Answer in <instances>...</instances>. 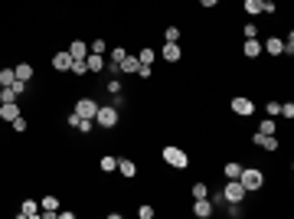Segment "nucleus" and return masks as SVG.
<instances>
[{"label":"nucleus","instance_id":"f257e3e1","mask_svg":"<svg viewBox=\"0 0 294 219\" xmlns=\"http://www.w3.org/2000/svg\"><path fill=\"white\" fill-rule=\"evenodd\" d=\"M160 157H164V163H170V167H177V170L190 167V154H186L183 147H177V144H164L160 147Z\"/></svg>","mask_w":294,"mask_h":219},{"label":"nucleus","instance_id":"f03ea898","mask_svg":"<svg viewBox=\"0 0 294 219\" xmlns=\"http://www.w3.org/2000/svg\"><path fill=\"white\" fill-rule=\"evenodd\" d=\"M235 180L245 187V193H258V190L265 187V174L258 167H242V174L235 177Z\"/></svg>","mask_w":294,"mask_h":219},{"label":"nucleus","instance_id":"7ed1b4c3","mask_svg":"<svg viewBox=\"0 0 294 219\" xmlns=\"http://www.w3.org/2000/svg\"><path fill=\"white\" fill-rule=\"evenodd\" d=\"M118 121H121V112H118V105H98L95 125L102 128V131H108V128H118Z\"/></svg>","mask_w":294,"mask_h":219},{"label":"nucleus","instance_id":"20e7f679","mask_svg":"<svg viewBox=\"0 0 294 219\" xmlns=\"http://www.w3.org/2000/svg\"><path fill=\"white\" fill-rule=\"evenodd\" d=\"M219 196H222V203H242L249 193H245V187H242L239 180H229L226 187H222V193H219Z\"/></svg>","mask_w":294,"mask_h":219},{"label":"nucleus","instance_id":"39448f33","mask_svg":"<svg viewBox=\"0 0 294 219\" xmlns=\"http://www.w3.org/2000/svg\"><path fill=\"white\" fill-rule=\"evenodd\" d=\"M232 112L239 115V118H252V115H255V101H252L249 95H235V98H232Z\"/></svg>","mask_w":294,"mask_h":219},{"label":"nucleus","instance_id":"423d86ee","mask_svg":"<svg viewBox=\"0 0 294 219\" xmlns=\"http://www.w3.org/2000/svg\"><path fill=\"white\" fill-rule=\"evenodd\" d=\"M79 118H92L95 121V112H98V101L95 98H88V95H82L79 101H75V108H72Z\"/></svg>","mask_w":294,"mask_h":219},{"label":"nucleus","instance_id":"0eeeda50","mask_svg":"<svg viewBox=\"0 0 294 219\" xmlns=\"http://www.w3.org/2000/svg\"><path fill=\"white\" fill-rule=\"evenodd\" d=\"M252 144H258L262 150L275 154V150H278V138H275V134H262V131H255V134H252Z\"/></svg>","mask_w":294,"mask_h":219},{"label":"nucleus","instance_id":"6e6552de","mask_svg":"<svg viewBox=\"0 0 294 219\" xmlns=\"http://www.w3.org/2000/svg\"><path fill=\"white\" fill-rule=\"evenodd\" d=\"M137 69H141V59H137L134 52H128V56L118 63V75H137Z\"/></svg>","mask_w":294,"mask_h":219},{"label":"nucleus","instance_id":"1a4fd4ad","mask_svg":"<svg viewBox=\"0 0 294 219\" xmlns=\"http://www.w3.org/2000/svg\"><path fill=\"white\" fill-rule=\"evenodd\" d=\"M262 52L265 56H284V39L281 36H268L262 43Z\"/></svg>","mask_w":294,"mask_h":219},{"label":"nucleus","instance_id":"9d476101","mask_svg":"<svg viewBox=\"0 0 294 219\" xmlns=\"http://www.w3.org/2000/svg\"><path fill=\"white\" fill-rule=\"evenodd\" d=\"M118 174H121L124 180H134V177H137V163L131 160V157H118Z\"/></svg>","mask_w":294,"mask_h":219},{"label":"nucleus","instance_id":"9b49d317","mask_svg":"<svg viewBox=\"0 0 294 219\" xmlns=\"http://www.w3.org/2000/svg\"><path fill=\"white\" fill-rule=\"evenodd\" d=\"M160 56H164L167 63H180V59H183V46H180V43H164Z\"/></svg>","mask_w":294,"mask_h":219},{"label":"nucleus","instance_id":"f8f14e48","mask_svg":"<svg viewBox=\"0 0 294 219\" xmlns=\"http://www.w3.org/2000/svg\"><path fill=\"white\" fill-rule=\"evenodd\" d=\"M242 56L245 59H258V56H262V39H245V43H242Z\"/></svg>","mask_w":294,"mask_h":219},{"label":"nucleus","instance_id":"ddd939ff","mask_svg":"<svg viewBox=\"0 0 294 219\" xmlns=\"http://www.w3.org/2000/svg\"><path fill=\"white\" fill-rule=\"evenodd\" d=\"M193 216H200V219H209L213 216V200H193Z\"/></svg>","mask_w":294,"mask_h":219},{"label":"nucleus","instance_id":"4468645a","mask_svg":"<svg viewBox=\"0 0 294 219\" xmlns=\"http://www.w3.org/2000/svg\"><path fill=\"white\" fill-rule=\"evenodd\" d=\"M69 66H72L69 49H66V52H53V69H56V72H69Z\"/></svg>","mask_w":294,"mask_h":219},{"label":"nucleus","instance_id":"2eb2a0df","mask_svg":"<svg viewBox=\"0 0 294 219\" xmlns=\"http://www.w3.org/2000/svg\"><path fill=\"white\" fill-rule=\"evenodd\" d=\"M85 66H88V75L102 72L105 69V56H102V52H88V56H85Z\"/></svg>","mask_w":294,"mask_h":219},{"label":"nucleus","instance_id":"dca6fc26","mask_svg":"<svg viewBox=\"0 0 294 219\" xmlns=\"http://www.w3.org/2000/svg\"><path fill=\"white\" fill-rule=\"evenodd\" d=\"M20 115V105L17 101H4V105H0V121H13Z\"/></svg>","mask_w":294,"mask_h":219},{"label":"nucleus","instance_id":"f3484780","mask_svg":"<svg viewBox=\"0 0 294 219\" xmlns=\"http://www.w3.org/2000/svg\"><path fill=\"white\" fill-rule=\"evenodd\" d=\"M69 56H72V59H85L88 56V43H82V39L69 43Z\"/></svg>","mask_w":294,"mask_h":219},{"label":"nucleus","instance_id":"a211bd4d","mask_svg":"<svg viewBox=\"0 0 294 219\" xmlns=\"http://www.w3.org/2000/svg\"><path fill=\"white\" fill-rule=\"evenodd\" d=\"M13 75H17L20 82H30L33 79V66L30 63H17V66H13Z\"/></svg>","mask_w":294,"mask_h":219},{"label":"nucleus","instance_id":"6ab92c4d","mask_svg":"<svg viewBox=\"0 0 294 219\" xmlns=\"http://www.w3.org/2000/svg\"><path fill=\"white\" fill-rule=\"evenodd\" d=\"M20 216H23V219H33V216H39V203H36V200H26L23 206H20Z\"/></svg>","mask_w":294,"mask_h":219},{"label":"nucleus","instance_id":"aec40b11","mask_svg":"<svg viewBox=\"0 0 294 219\" xmlns=\"http://www.w3.org/2000/svg\"><path fill=\"white\" fill-rule=\"evenodd\" d=\"M239 174H242V163L239 160H229L226 167H222V177H226V180H235Z\"/></svg>","mask_w":294,"mask_h":219},{"label":"nucleus","instance_id":"412c9836","mask_svg":"<svg viewBox=\"0 0 294 219\" xmlns=\"http://www.w3.org/2000/svg\"><path fill=\"white\" fill-rule=\"evenodd\" d=\"M98 167H102V174H115V170H118V157H108V154H105L102 160H98Z\"/></svg>","mask_w":294,"mask_h":219},{"label":"nucleus","instance_id":"4be33fe9","mask_svg":"<svg viewBox=\"0 0 294 219\" xmlns=\"http://www.w3.org/2000/svg\"><path fill=\"white\" fill-rule=\"evenodd\" d=\"M190 193H193V200H206V196H209V183H193V187H190Z\"/></svg>","mask_w":294,"mask_h":219},{"label":"nucleus","instance_id":"5701e85b","mask_svg":"<svg viewBox=\"0 0 294 219\" xmlns=\"http://www.w3.org/2000/svg\"><path fill=\"white\" fill-rule=\"evenodd\" d=\"M137 59H141V66H154V59H157V49H151V46H144V49L137 52Z\"/></svg>","mask_w":294,"mask_h":219},{"label":"nucleus","instance_id":"b1692460","mask_svg":"<svg viewBox=\"0 0 294 219\" xmlns=\"http://www.w3.org/2000/svg\"><path fill=\"white\" fill-rule=\"evenodd\" d=\"M69 72H72V75H79V79H82V75H88V66H85V59H72Z\"/></svg>","mask_w":294,"mask_h":219},{"label":"nucleus","instance_id":"393cba45","mask_svg":"<svg viewBox=\"0 0 294 219\" xmlns=\"http://www.w3.org/2000/svg\"><path fill=\"white\" fill-rule=\"evenodd\" d=\"M242 10L249 13V17H258V13H262V0H245Z\"/></svg>","mask_w":294,"mask_h":219},{"label":"nucleus","instance_id":"a878e982","mask_svg":"<svg viewBox=\"0 0 294 219\" xmlns=\"http://www.w3.org/2000/svg\"><path fill=\"white\" fill-rule=\"evenodd\" d=\"M180 36H183V30H180V26H167V30H164V39H167V43H180Z\"/></svg>","mask_w":294,"mask_h":219},{"label":"nucleus","instance_id":"bb28decb","mask_svg":"<svg viewBox=\"0 0 294 219\" xmlns=\"http://www.w3.org/2000/svg\"><path fill=\"white\" fill-rule=\"evenodd\" d=\"M79 134H92L95 131V121L92 118H79V128H75Z\"/></svg>","mask_w":294,"mask_h":219},{"label":"nucleus","instance_id":"cd10ccee","mask_svg":"<svg viewBox=\"0 0 294 219\" xmlns=\"http://www.w3.org/2000/svg\"><path fill=\"white\" fill-rule=\"evenodd\" d=\"M281 115V101H268L265 105V118H278Z\"/></svg>","mask_w":294,"mask_h":219},{"label":"nucleus","instance_id":"c85d7f7f","mask_svg":"<svg viewBox=\"0 0 294 219\" xmlns=\"http://www.w3.org/2000/svg\"><path fill=\"white\" fill-rule=\"evenodd\" d=\"M137 216H141V219H154V216H157V209H154L151 203H141V206H137Z\"/></svg>","mask_w":294,"mask_h":219},{"label":"nucleus","instance_id":"c756f323","mask_svg":"<svg viewBox=\"0 0 294 219\" xmlns=\"http://www.w3.org/2000/svg\"><path fill=\"white\" fill-rule=\"evenodd\" d=\"M124 56H128V49H124V46H115V49L108 52V63H121Z\"/></svg>","mask_w":294,"mask_h":219},{"label":"nucleus","instance_id":"7c9ffc66","mask_svg":"<svg viewBox=\"0 0 294 219\" xmlns=\"http://www.w3.org/2000/svg\"><path fill=\"white\" fill-rule=\"evenodd\" d=\"M258 131H262V134H275V131H278V125H275V118H265V121H262V125H258Z\"/></svg>","mask_w":294,"mask_h":219},{"label":"nucleus","instance_id":"2f4dec72","mask_svg":"<svg viewBox=\"0 0 294 219\" xmlns=\"http://www.w3.org/2000/svg\"><path fill=\"white\" fill-rule=\"evenodd\" d=\"M13 82H17L13 69H0V85H13Z\"/></svg>","mask_w":294,"mask_h":219},{"label":"nucleus","instance_id":"473e14b6","mask_svg":"<svg viewBox=\"0 0 294 219\" xmlns=\"http://www.w3.org/2000/svg\"><path fill=\"white\" fill-rule=\"evenodd\" d=\"M242 36H245V39H255V36H258V23H245V26H242Z\"/></svg>","mask_w":294,"mask_h":219},{"label":"nucleus","instance_id":"72a5a7b5","mask_svg":"<svg viewBox=\"0 0 294 219\" xmlns=\"http://www.w3.org/2000/svg\"><path fill=\"white\" fill-rule=\"evenodd\" d=\"M10 125H13V131H17V134H23V131H26V118H23V115H17Z\"/></svg>","mask_w":294,"mask_h":219},{"label":"nucleus","instance_id":"f704fd0d","mask_svg":"<svg viewBox=\"0 0 294 219\" xmlns=\"http://www.w3.org/2000/svg\"><path fill=\"white\" fill-rule=\"evenodd\" d=\"M284 56H294V33H288V39H284Z\"/></svg>","mask_w":294,"mask_h":219},{"label":"nucleus","instance_id":"c9c22d12","mask_svg":"<svg viewBox=\"0 0 294 219\" xmlns=\"http://www.w3.org/2000/svg\"><path fill=\"white\" fill-rule=\"evenodd\" d=\"M281 115H284V118H294V105H291V101H281Z\"/></svg>","mask_w":294,"mask_h":219},{"label":"nucleus","instance_id":"e433bc0d","mask_svg":"<svg viewBox=\"0 0 294 219\" xmlns=\"http://www.w3.org/2000/svg\"><path fill=\"white\" fill-rule=\"evenodd\" d=\"M108 92L111 95H121V82H118V79H108Z\"/></svg>","mask_w":294,"mask_h":219},{"label":"nucleus","instance_id":"4c0bfd02","mask_svg":"<svg viewBox=\"0 0 294 219\" xmlns=\"http://www.w3.org/2000/svg\"><path fill=\"white\" fill-rule=\"evenodd\" d=\"M88 52H102V56H105V39H95V43L88 46Z\"/></svg>","mask_w":294,"mask_h":219},{"label":"nucleus","instance_id":"58836bf2","mask_svg":"<svg viewBox=\"0 0 294 219\" xmlns=\"http://www.w3.org/2000/svg\"><path fill=\"white\" fill-rule=\"evenodd\" d=\"M151 75H154L151 66H141V69H137V79H151Z\"/></svg>","mask_w":294,"mask_h":219},{"label":"nucleus","instance_id":"ea45409f","mask_svg":"<svg viewBox=\"0 0 294 219\" xmlns=\"http://www.w3.org/2000/svg\"><path fill=\"white\" fill-rule=\"evenodd\" d=\"M56 219H75V213H72V209H59V213H56Z\"/></svg>","mask_w":294,"mask_h":219},{"label":"nucleus","instance_id":"a19ab883","mask_svg":"<svg viewBox=\"0 0 294 219\" xmlns=\"http://www.w3.org/2000/svg\"><path fill=\"white\" fill-rule=\"evenodd\" d=\"M66 125H69V128H79V115L72 112V115H69V118H66Z\"/></svg>","mask_w":294,"mask_h":219},{"label":"nucleus","instance_id":"79ce46f5","mask_svg":"<svg viewBox=\"0 0 294 219\" xmlns=\"http://www.w3.org/2000/svg\"><path fill=\"white\" fill-rule=\"evenodd\" d=\"M216 4H219V0H200V7H206V10H213Z\"/></svg>","mask_w":294,"mask_h":219}]
</instances>
